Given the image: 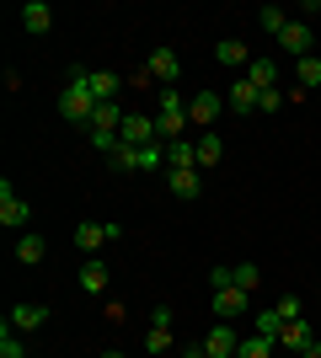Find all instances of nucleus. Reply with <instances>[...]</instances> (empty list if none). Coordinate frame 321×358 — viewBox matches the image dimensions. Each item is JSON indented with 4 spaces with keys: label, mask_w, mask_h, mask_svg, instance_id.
<instances>
[{
    "label": "nucleus",
    "mask_w": 321,
    "mask_h": 358,
    "mask_svg": "<svg viewBox=\"0 0 321 358\" xmlns=\"http://www.w3.org/2000/svg\"><path fill=\"white\" fill-rule=\"evenodd\" d=\"M246 305H252L246 289H236V284H230V289H214V315H225V321H230V315H246Z\"/></svg>",
    "instance_id": "nucleus-12"
},
{
    "label": "nucleus",
    "mask_w": 321,
    "mask_h": 358,
    "mask_svg": "<svg viewBox=\"0 0 321 358\" xmlns=\"http://www.w3.org/2000/svg\"><path fill=\"white\" fill-rule=\"evenodd\" d=\"M161 161H166V171H199V145L171 139V145H161Z\"/></svg>",
    "instance_id": "nucleus-8"
},
{
    "label": "nucleus",
    "mask_w": 321,
    "mask_h": 358,
    "mask_svg": "<svg viewBox=\"0 0 321 358\" xmlns=\"http://www.w3.org/2000/svg\"><path fill=\"white\" fill-rule=\"evenodd\" d=\"M27 220H32V209L11 193V182H0V224H6V230H22Z\"/></svg>",
    "instance_id": "nucleus-7"
},
{
    "label": "nucleus",
    "mask_w": 321,
    "mask_h": 358,
    "mask_svg": "<svg viewBox=\"0 0 321 358\" xmlns=\"http://www.w3.org/2000/svg\"><path fill=\"white\" fill-rule=\"evenodd\" d=\"M257 22H262V27H268V32H273V38H278V32H284V27H290V16L278 11V6H262V16H257Z\"/></svg>",
    "instance_id": "nucleus-29"
},
{
    "label": "nucleus",
    "mask_w": 321,
    "mask_h": 358,
    "mask_svg": "<svg viewBox=\"0 0 321 358\" xmlns=\"http://www.w3.org/2000/svg\"><path fill=\"white\" fill-rule=\"evenodd\" d=\"M171 321H177V310H171V305H155V310H150V327H171Z\"/></svg>",
    "instance_id": "nucleus-33"
},
{
    "label": "nucleus",
    "mask_w": 321,
    "mask_h": 358,
    "mask_svg": "<svg viewBox=\"0 0 321 358\" xmlns=\"http://www.w3.org/2000/svg\"><path fill=\"white\" fill-rule=\"evenodd\" d=\"M183 123H187V107H183V96H177V91H161V96H155V129H161V139H183Z\"/></svg>",
    "instance_id": "nucleus-2"
},
{
    "label": "nucleus",
    "mask_w": 321,
    "mask_h": 358,
    "mask_svg": "<svg viewBox=\"0 0 321 358\" xmlns=\"http://www.w3.org/2000/svg\"><path fill=\"white\" fill-rule=\"evenodd\" d=\"M278 343H284V348H294V353H306V348L316 343V337H311V321H306V315H300V321H284Z\"/></svg>",
    "instance_id": "nucleus-14"
},
{
    "label": "nucleus",
    "mask_w": 321,
    "mask_h": 358,
    "mask_svg": "<svg viewBox=\"0 0 321 358\" xmlns=\"http://www.w3.org/2000/svg\"><path fill=\"white\" fill-rule=\"evenodd\" d=\"M204 353H209V358H236V353H241V337L230 331V321L209 327V337H204Z\"/></svg>",
    "instance_id": "nucleus-6"
},
{
    "label": "nucleus",
    "mask_w": 321,
    "mask_h": 358,
    "mask_svg": "<svg viewBox=\"0 0 321 358\" xmlns=\"http://www.w3.org/2000/svg\"><path fill=\"white\" fill-rule=\"evenodd\" d=\"M145 353H150V358L171 353V327H150V331H145Z\"/></svg>",
    "instance_id": "nucleus-26"
},
{
    "label": "nucleus",
    "mask_w": 321,
    "mask_h": 358,
    "mask_svg": "<svg viewBox=\"0 0 321 358\" xmlns=\"http://www.w3.org/2000/svg\"><path fill=\"white\" fill-rule=\"evenodd\" d=\"M113 236H123L118 224H92V220H86V224H76V246H80L86 257H97V252H102V246H107Z\"/></svg>",
    "instance_id": "nucleus-5"
},
{
    "label": "nucleus",
    "mask_w": 321,
    "mask_h": 358,
    "mask_svg": "<svg viewBox=\"0 0 321 358\" xmlns=\"http://www.w3.org/2000/svg\"><path fill=\"white\" fill-rule=\"evenodd\" d=\"M278 48L294 54V59H306V54H311V22H294V16H290V27L278 32Z\"/></svg>",
    "instance_id": "nucleus-9"
},
{
    "label": "nucleus",
    "mask_w": 321,
    "mask_h": 358,
    "mask_svg": "<svg viewBox=\"0 0 321 358\" xmlns=\"http://www.w3.org/2000/svg\"><path fill=\"white\" fill-rule=\"evenodd\" d=\"M92 113H97V96L86 91V70L70 64V80H64V91H59V118L76 123V129H92Z\"/></svg>",
    "instance_id": "nucleus-1"
},
{
    "label": "nucleus",
    "mask_w": 321,
    "mask_h": 358,
    "mask_svg": "<svg viewBox=\"0 0 321 358\" xmlns=\"http://www.w3.org/2000/svg\"><path fill=\"white\" fill-rule=\"evenodd\" d=\"M268 348H273L268 337H246V343H241V353H236V358H268Z\"/></svg>",
    "instance_id": "nucleus-30"
},
{
    "label": "nucleus",
    "mask_w": 321,
    "mask_h": 358,
    "mask_svg": "<svg viewBox=\"0 0 321 358\" xmlns=\"http://www.w3.org/2000/svg\"><path fill=\"white\" fill-rule=\"evenodd\" d=\"M102 358H123V353H102Z\"/></svg>",
    "instance_id": "nucleus-37"
},
{
    "label": "nucleus",
    "mask_w": 321,
    "mask_h": 358,
    "mask_svg": "<svg viewBox=\"0 0 321 358\" xmlns=\"http://www.w3.org/2000/svg\"><path fill=\"white\" fill-rule=\"evenodd\" d=\"M118 75H107V70H86V91H92L97 102H113V96H118Z\"/></svg>",
    "instance_id": "nucleus-16"
},
{
    "label": "nucleus",
    "mask_w": 321,
    "mask_h": 358,
    "mask_svg": "<svg viewBox=\"0 0 321 358\" xmlns=\"http://www.w3.org/2000/svg\"><path fill=\"white\" fill-rule=\"evenodd\" d=\"M278 331H284V315H278V310L252 315V337H268V343H278Z\"/></svg>",
    "instance_id": "nucleus-24"
},
{
    "label": "nucleus",
    "mask_w": 321,
    "mask_h": 358,
    "mask_svg": "<svg viewBox=\"0 0 321 358\" xmlns=\"http://www.w3.org/2000/svg\"><path fill=\"white\" fill-rule=\"evenodd\" d=\"M171 193L183 198V203H193V198L204 193V177L199 171H171Z\"/></svg>",
    "instance_id": "nucleus-19"
},
{
    "label": "nucleus",
    "mask_w": 321,
    "mask_h": 358,
    "mask_svg": "<svg viewBox=\"0 0 321 358\" xmlns=\"http://www.w3.org/2000/svg\"><path fill=\"white\" fill-rule=\"evenodd\" d=\"M284 102H290V96H278V86H273V91H262V96H257V113H278Z\"/></svg>",
    "instance_id": "nucleus-31"
},
{
    "label": "nucleus",
    "mask_w": 321,
    "mask_h": 358,
    "mask_svg": "<svg viewBox=\"0 0 321 358\" xmlns=\"http://www.w3.org/2000/svg\"><path fill=\"white\" fill-rule=\"evenodd\" d=\"M177 358H209V353H204V343H199V348H183Z\"/></svg>",
    "instance_id": "nucleus-35"
},
{
    "label": "nucleus",
    "mask_w": 321,
    "mask_h": 358,
    "mask_svg": "<svg viewBox=\"0 0 321 358\" xmlns=\"http://www.w3.org/2000/svg\"><path fill=\"white\" fill-rule=\"evenodd\" d=\"M145 64H150V75H155V80H161V86H171V80L183 75V59H177V48H166V43L155 48V54H150V59H145Z\"/></svg>",
    "instance_id": "nucleus-10"
},
{
    "label": "nucleus",
    "mask_w": 321,
    "mask_h": 358,
    "mask_svg": "<svg viewBox=\"0 0 321 358\" xmlns=\"http://www.w3.org/2000/svg\"><path fill=\"white\" fill-rule=\"evenodd\" d=\"M22 27H27L32 38H43V32L54 27V11H48L43 0H27V6H22Z\"/></svg>",
    "instance_id": "nucleus-13"
},
{
    "label": "nucleus",
    "mask_w": 321,
    "mask_h": 358,
    "mask_svg": "<svg viewBox=\"0 0 321 358\" xmlns=\"http://www.w3.org/2000/svg\"><path fill=\"white\" fill-rule=\"evenodd\" d=\"M294 80H300V91H316L321 86V59H316V54L294 59Z\"/></svg>",
    "instance_id": "nucleus-22"
},
{
    "label": "nucleus",
    "mask_w": 321,
    "mask_h": 358,
    "mask_svg": "<svg viewBox=\"0 0 321 358\" xmlns=\"http://www.w3.org/2000/svg\"><path fill=\"white\" fill-rule=\"evenodd\" d=\"M118 123H123V107H118V102H97L92 129H86V134H97V129H113V134H118Z\"/></svg>",
    "instance_id": "nucleus-21"
},
{
    "label": "nucleus",
    "mask_w": 321,
    "mask_h": 358,
    "mask_svg": "<svg viewBox=\"0 0 321 358\" xmlns=\"http://www.w3.org/2000/svg\"><path fill=\"white\" fill-rule=\"evenodd\" d=\"M43 257H48V241H43V236H32V230H27V236H16V262L38 268Z\"/></svg>",
    "instance_id": "nucleus-15"
},
{
    "label": "nucleus",
    "mask_w": 321,
    "mask_h": 358,
    "mask_svg": "<svg viewBox=\"0 0 321 358\" xmlns=\"http://www.w3.org/2000/svg\"><path fill=\"white\" fill-rule=\"evenodd\" d=\"M0 358H27V353H22V337H16V327H11V321L0 327Z\"/></svg>",
    "instance_id": "nucleus-28"
},
{
    "label": "nucleus",
    "mask_w": 321,
    "mask_h": 358,
    "mask_svg": "<svg viewBox=\"0 0 321 358\" xmlns=\"http://www.w3.org/2000/svg\"><path fill=\"white\" fill-rule=\"evenodd\" d=\"M273 310L284 315V321H300V299H294V294H284V299H278V305H273Z\"/></svg>",
    "instance_id": "nucleus-32"
},
{
    "label": "nucleus",
    "mask_w": 321,
    "mask_h": 358,
    "mask_svg": "<svg viewBox=\"0 0 321 358\" xmlns=\"http://www.w3.org/2000/svg\"><path fill=\"white\" fill-rule=\"evenodd\" d=\"M43 321H48L43 305H11V327H16V331H38Z\"/></svg>",
    "instance_id": "nucleus-18"
},
{
    "label": "nucleus",
    "mask_w": 321,
    "mask_h": 358,
    "mask_svg": "<svg viewBox=\"0 0 321 358\" xmlns=\"http://www.w3.org/2000/svg\"><path fill=\"white\" fill-rule=\"evenodd\" d=\"M257 96H262V91H257V86H252V80H246V75H241V80H236V86L225 91V107H230V113H241V118H246V113H257Z\"/></svg>",
    "instance_id": "nucleus-11"
},
{
    "label": "nucleus",
    "mask_w": 321,
    "mask_h": 358,
    "mask_svg": "<svg viewBox=\"0 0 321 358\" xmlns=\"http://www.w3.org/2000/svg\"><path fill=\"white\" fill-rule=\"evenodd\" d=\"M220 113H225V96H220V91H199V96L187 102V123H199V129H209Z\"/></svg>",
    "instance_id": "nucleus-4"
},
{
    "label": "nucleus",
    "mask_w": 321,
    "mask_h": 358,
    "mask_svg": "<svg viewBox=\"0 0 321 358\" xmlns=\"http://www.w3.org/2000/svg\"><path fill=\"white\" fill-rule=\"evenodd\" d=\"M193 145H199V171L204 166H220V155H225V139L220 134H199Z\"/></svg>",
    "instance_id": "nucleus-23"
},
{
    "label": "nucleus",
    "mask_w": 321,
    "mask_h": 358,
    "mask_svg": "<svg viewBox=\"0 0 321 358\" xmlns=\"http://www.w3.org/2000/svg\"><path fill=\"white\" fill-rule=\"evenodd\" d=\"M150 80H155V75H150V64H139V70H134V75H129V86H139V91L150 86Z\"/></svg>",
    "instance_id": "nucleus-34"
},
{
    "label": "nucleus",
    "mask_w": 321,
    "mask_h": 358,
    "mask_svg": "<svg viewBox=\"0 0 321 358\" xmlns=\"http://www.w3.org/2000/svg\"><path fill=\"white\" fill-rule=\"evenodd\" d=\"M118 139H123V145H134V150H161V145H155L161 129H155V118H145V113H123Z\"/></svg>",
    "instance_id": "nucleus-3"
},
{
    "label": "nucleus",
    "mask_w": 321,
    "mask_h": 358,
    "mask_svg": "<svg viewBox=\"0 0 321 358\" xmlns=\"http://www.w3.org/2000/svg\"><path fill=\"white\" fill-rule=\"evenodd\" d=\"M80 289H86V294H102L107 289V262L102 257H86V262H80Z\"/></svg>",
    "instance_id": "nucleus-17"
},
{
    "label": "nucleus",
    "mask_w": 321,
    "mask_h": 358,
    "mask_svg": "<svg viewBox=\"0 0 321 358\" xmlns=\"http://www.w3.org/2000/svg\"><path fill=\"white\" fill-rule=\"evenodd\" d=\"M300 358H321V343H311V348H306V353H300Z\"/></svg>",
    "instance_id": "nucleus-36"
},
{
    "label": "nucleus",
    "mask_w": 321,
    "mask_h": 358,
    "mask_svg": "<svg viewBox=\"0 0 321 358\" xmlns=\"http://www.w3.org/2000/svg\"><path fill=\"white\" fill-rule=\"evenodd\" d=\"M246 80H252L257 91H273V80H278V64H273V59H252V64H246Z\"/></svg>",
    "instance_id": "nucleus-20"
},
{
    "label": "nucleus",
    "mask_w": 321,
    "mask_h": 358,
    "mask_svg": "<svg viewBox=\"0 0 321 358\" xmlns=\"http://www.w3.org/2000/svg\"><path fill=\"white\" fill-rule=\"evenodd\" d=\"M257 284H262V268H257V262H236V289H246V294H252Z\"/></svg>",
    "instance_id": "nucleus-27"
},
{
    "label": "nucleus",
    "mask_w": 321,
    "mask_h": 358,
    "mask_svg": "<svg viewBox=\"0 0 321 358\" xmlns=\"http://www.w3.org/2000/svg\"><path fill=\"white\" fill-rule=\"evenodd\" d=\"M214 59H220V64H252V54H246V43H241V38H220Z\"/></svg>",
    "instance_id": "nucleus-25"
}]
</instances>
